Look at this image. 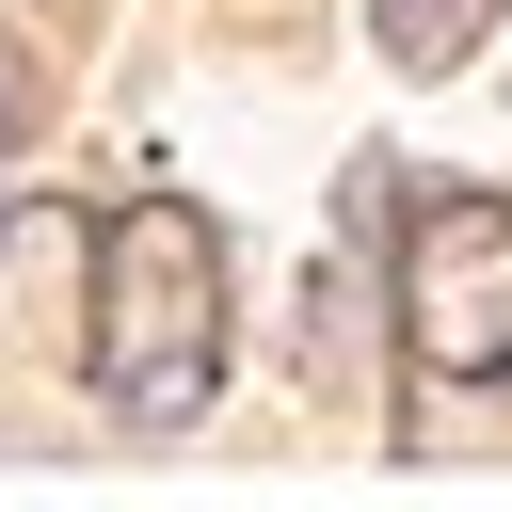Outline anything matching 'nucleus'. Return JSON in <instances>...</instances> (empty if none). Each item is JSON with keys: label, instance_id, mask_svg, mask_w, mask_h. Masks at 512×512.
Returning <instances> with one entry per match:
<instances>
[{"label": "nucleus", "instance_id": "nucleus-2", "mask_svg": "<svg viewBox=\"0 0 512 512\" xmlns=\"http://www.w3.org/2000/svg\"><path fill=\"white\" fill-rule=\"evenodd\" d=\"M400 336L448 384L512 368V192H400Z\"/></svg>", "mask_w": 512, "mask_h": 512}, {"label": "nucleus", "instance_id": "nucleus-4", "mask_svg": "<svg viewBox=\"0 0 512 512\" xmlns=\"http://www.w3.org/2000/svg\"><path fill=\"white\" fill-rule=\"evenodd\" d=\"M32 128H48V64H32V48H0V144H32Z\"/></svg>", "mask_w": 512, "mask_h": 512}, {"label": "nucleus", "instance_id": "nucleus-3", "mask_svg": "<svg viewBox=\"0 0 512 512\" xmlns=\"http://www.w3.org/2000/svg\"><path fill=\"white\" fill-rule=\"evenodd\" d=\"M480 16H496V0H368V48H384L400 80H448V64L480 48Z\"/></svg>", "mask_w": 512, "mask_h": 512}, {"label": "nucleus", "instance_id": "nucleus-1", "mask_svg": "<svg viewBox=\"0 0 512 512\" xmlns=\"http://www.w3.org/2000/svg\"><path fill=\"white\" fill-rule=\"evenodd\" d=\"M80 320H96V400L128 432H192L224 400V240H208V208L144 192V208L80 224Z\"/></svg>", "mask_w": 512, "mask_h": 512}]
</instances>
